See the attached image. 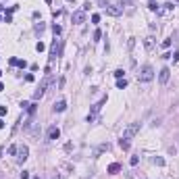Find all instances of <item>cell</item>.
I'll list each match as a JSON object with an SVG mask.
<instances>
[{
  "instance_id": "obj_1",
  "label": "cell",
  "mask_w": 179,
  "mask_h": 179,
  "mask_svg": "<svg viewBox=\"0 0 179 179\" xmlns=\"http://www.w3.org/2000/svg\"><path fill=\"white\" fill-rule=\"evenodd\" d=\"M152 79H154V69H152L150 65H144L140 69V73H138V81L146 83V81H152Z\"/></svg>"
},
{
  "instance_id": "obj_2",
  "label": "cell",
  "mask_w": 179,
  "mask_h": 179,
  "mask_svg": "<svg viewBox=\"0 0 179 179\" xmlns=\"http://www.w3.org/2000/svg\"><path fill=\"white\" fill-rule=\"evenodd\" d=\"M138 133H140V123H129L127 127H125V131H123V138L131 140V138H136Z\"/></svg>"
},
{
  "instance_id": "obj_3",
  "label": "cell",
  "mask_w": 179,
  "mask_h": 179,
  "mask_svg": "<svg viewBox=\"0 0 179 179\" xmlns=\"http://www.w3.org/2000/svg\"><path fill=\"white\" fill-rule=\"evenodd\" d=\"M46 87H48V77L40 83V87H38V90H35V94H33V102H38L40 98H42L44 94H46Z\"/></svg>"
},
{
  "instance_id": "obj_4",
  "label": "cell",
  "mask_w": 179,
  "mask_h": 179,
  "mask_svg": "<svg viewBox=\"0 0 179 179\" xmlns=\"http://www.w3.org/2000/svg\"><path fill=\"white\" fill-rule=\"evenodd\" d=\"M29 156V148L27 146H19V150H17V163H25Z\"/></svg>"
},
{
  "instance_id": "obj_5",
  "label": "cell",
  "mask_w": 179,
  "mask_h": 179,
  "mask_svg": "<svg viewBox=\"0 0 179 179\" xmlns=\"http://www.w3.org/2000/svg\"><path fill=\"white\" fill-rule=\"evenodd\" d=\"M169 77H171V69H169V67H163V69H160V73H158V81L165 85V83L169 81Z\"/></svg>"
},
{
  "instance_id": "obj_6",
  "label": "cell",
  "mask_w": 179,
  "mask_h": 179,
  "mask_svg": "<svg viewBox=\"0 0 179 179\" xmlns=\"http://www.w3.org/2000/svg\"><path fill=\"white\" fill-rule=\"evenodd\" d=\"M58 138H60V129L56 127V125L48 127V140H58Z\"/></svg>"
},
{
  "instance_id": "obj_7",
  "label": "cell",
  "mask_w": 179,
  "mask_h": 179,
  "mask_svg": "<svg viewBox=\"0 0 179 179\" xmlns=\"http://www.w3.org/2000/svg\"><path fill=\"white\" fill-rule=\"evenodd\" d=\"M106 13H108L111 17H119V15H121V8H119V6H115V4H111V2H108V6H106Z\"/></svg>"
},
{
  "instance_id": "obj_8",
  "label": "cell",
  "mask_w": 179,
  "mask_h": 179,
  "mask_svg": "<svg viewBox=\"0 0 179 179\" xmlns=\"http://www.w3.org/2000/svg\"><path fill=\"white\" fill-rule=\"evenodd\" d=\"M83 21H85V13L83 11H75L73 13V23L79 25V23H83Z\"/></svg>"
},
{
  "instance_id": "obj_9",
  "label": "cell",
  "mask_w": 179,
  "mask_h": 179,
  "mask_svg": "<svg viewBox=\"0 0 179 179\" xmlns=\"http://www.w3.org/2000/svg\"><path fill=\"white\" fill-rule=\"evenodd\" d=\"M52 108H54V113H62V111L67 108V102H65V100H58V102H54Z\"/></svg>"
},
{
  "instance_id": "obj_10",
  "label": "cell",
  "mask_w": 179,
  "mask_h": 179,
  "mask_svg": "<svg viewBox=\"0 0 179 179\" xmlns=\"http://www.w3.org/2000/svg\"><path fill=\"white\" fill-rule=\"evenodd\" d=\"M144 46H146V50H148V52L154 50V38H152V35H148V38L144 40Z\"/></svg>"
},
{
  "instance_id": "obj_11",
  "label": "cell",
  "mask_w": 179,
  "mask_h": 179,
  "mask_svg": "<svg viewBox=\"0 0 179 179\" xmlns=\"http://www.w3.org/2000/svg\"><path fill=\"white\" fill-rule=\"evenodd\" d=\"M119 171H121V165H119V163H113V165H108V173H111V175H117Z\"/></svg>"
},
{
  "instance_id": "obj_12",
  "label": "cell",
  "mask_w": 179,
  "mask_h": 179,
  "mask_svg": "<svg viewBox=\"0 0 179 179\" xmlns=\"http://www.w3.org/2000/svg\"><path fill=\"white\" fill-rule=\"evenodd\" d=\"M11 65H13V67H21V69H25V67H27V62H25V60H19V58H11Z\"/></svg>"
},
{
  "instance_id": "obj_13",
  "label": "cell",
  "mask_w": 179,
  "mask_h": 179,
  "mask_svg": "<svg viewBox=\"0 0 179 179\" xmlns=\"http://www.w3.org/2000/svg\"><path fill=\"white\" fill-rule=\"evenodd\" d=\"M35 111H38V102H31V104L27 106V113H29L31 117H33V115H35Z\"/></svg>"
},
{
  "instance_id": "obj_14",
  "label": "cell",
  "mask_w": 179,
  "mask_h": 179,
  "mask_svg": "<svg viewBox=\"0 0 179 179\" xmlns=\"http://www.w3.org/2000/svg\"><path fill=\"white\" fill-rule=\"evenodd\" d=\"M119 146H121V150H129V140H125V138H121V142H119Z\"/></svg>"
},
{
  "instance_id": "obj_15",
  "label": "cell",
  "mask_w": 179,
  "mask_h": 179,
  "mask_svg": "<svg viewBox=\"0 0 179 179\" xmlns=\"http://www.w3.org/2000/svg\"><path fill=\"white\" fill-rule=\"evenodd\" d=\"M44 29H46V25H44L42 21H40V23H35V27H33V31H35V33H42Z\"/></svg>"
},
{
  "instance_id": "obj_16",
  "label": "cell",
  "mask_w": 179,
  "mask_h": 179,
  "mask_svg": "<svg viewBox=\"0 0 179 179\" xmlns=\"http://www.w3.org/2000/svg\"><path fill=\"white\" fill-rule=\"evenodd\" d=\"M156 167H165V158H160V156H154V160H152Z\"/></svg>"
},
{
  "instance_id": "obj_17",
  "label": "cell",
  "mask_w": 179,
  "mask_h": 179,
  "mask_svg": "<svg viewBox=\"0 0 179 179\" xmlns=\"http://www.w3.org/2000/svg\"><path fill=\"white\" fill-rule=\"evenodd\" d=\"M117 87H119V90H125V87H127V79H125V77L119 79V81H117Z\"/></svg>"
},
{
  "instance_id": "obj_18",
  "label": "cell",
  "mask_w": 179,
  "mask_h": 179,
  "mask_svg": "<svg viewBox=\"0 0 179 179\" xmlns=\"http://www.w3.org/2000/svg\"><path fill=\"white\" fill-rule=\"evenodd\" d=\"M35 50H38V52H44V50H46V44H44V42H38V44H35Z\"/></svg>"
},
{
  "instance_id": "obj_19",
  "label": "cell",
  "mask_w": 179,
  "mask_h": 179,
  "mask_svg": "<svg viewBox=\"0 0 179 179\" xmlns=\"http://www.w3.org/2000/svg\"><path fill=\"white\" fill-rule=\"evenodd\" d=\"M123 75H125L123 69H117V71H115V77H117V79H123Z\"/></svg>"
},
{
  "instance_id": "obj_20",
  "label": "cell",
  "mask_w": 179,
  "mask_h": 179,
  "mask_svg": "<svg viewBox=\"0 0 179 179\" xmlns=\"http://www.w3.org/2000/svg\"><path fill=\"white\" fill-rule=\"evenodd\" d=\"M148 8H150V11H158V4L154 2V0H150V4H148Z\"/></svg>"
},
{
  "instance_id": "obj_21",
  "label": "cell",
  "mask_w": 179,
  "mask_h": 179,
  "mask_svg": "<svg viewBox=\"0 0 179 179\" xmlns=\"http://www.w3.org/2000/svg\"><path fill=\"white\" fill-rule=\"evenodd\" d=\"M138 163H140V158H138V156H131V158H129V165H131V167H136Z\"/></svg>"
},
{
  "instance_id": "obj_22",
  "label": "cell",
  "mask_w": 179,
  "mask_h": 179,
  "mask_svg": "<svg viewBox=\"0 0 179 179\" xmlns=\"http://www.w3.org/2000/svg\"><path fill=\"white\" fill-rule=\"evenodd\" d=\"M119 4H121V6H131L133 0H119Z\"/></svg>"
},
{
  "instance_id": "obj_23",
  "label": "cell",
  "mask_w": 179,
  "mask_h": 179,
  "mask_svg": "<svg viewBox=\"0 0 179 179\" xmlns=\"http://www.w3.org/2000/svg\"><path fill=\"white\" fill-rule=\"evenodd\" d=\"M133 46H136V38H129V40H127V48L131 50Z\"/></svg>"
},
{
  "instance_id": "obj_24",
  "label": "cell",
  "mask_w": 179,
  "mask_h": 179,
  "mask_svg": "<svg viewBox=\"0 0 179 179\" xmlns=\"http://www.w3.org/2000/svg\"><path fill=\"white\" fill-rule=\"evenodd\" d=\"M52 31H54V35H58L62 29H60V25H56V23H54V25H52Z\"/></svg>"
},
{
  "instance_id": "obj_25",
  "label": "cell",
  "mask_w": 179,
  "mask_h": 179,
  "mask_svg": "<svg viewBox=\"0 0 179 179\" xmlns=\"http://www.w3.org/2000/svg\"><path fill=\"white\" fill-rule=\"evenodd\" d=\"M17 150H19V146H11V148H8V154H13V156H15V154H17Z\"/></svg>"
},
{
  "instance_id": "obj_26",
  "label": "cell",
  "mask_w": 179,
  "mask_h": 179,
  "mask_svg": "<svg viewBox=\"0 0 179 179\" xmlns=\"http://www.w3.org/2000/svg\"><path fill=\"white\" fill-rule=\"evenodd\" d=\"M100 35H102V31L96 29V31H94V40H100Z\"/></svg>"
},
{
  "instance_id": "obj_27",
  "label": "cell",
  "mask_w": 179,
  "mask_h": 179,
  "mask_svg": "<svg viewBox=\"0 0 179 179\" xmlns=\"http://www.w3.org/2000/svg\"><path fill=\"white\" fill-rule=\"evenodd\" d=\"M92 21L94 23H100V15H92Z\"/></svg>"
},
{
  "instance_id": "obj_28",
  "label": "cell",
  "mask_w": 179,
  "mask_h": 179,
  "mask_svg": "<svg viewBox=\"0 0 179 179\" xmlns=\"http://www.w3.org/2000/svg\"><path fill=\"white\" fill-rule=\"evenodd\" d=\"M21 179H29V171H23L21 173Z\"/></svg>"
},
{
  "instance_id": "obj_29",
  "label": "cell",
  "mask_w": 179,
  "mask_h": 179,
  "mask_svg": "<svg viewBox=\"0 0 179 179\" xmlns=\"http://www.w3.org/2000/svg\"><path fill=\"white\" fill-rule=\"evenodd\" d=\"M6 115V106H0V117H4Z\"/></svg>"
},
{
  "instance_id": "obj_30",
  "label": "cell",
  "mask_w": 179,
  "mask_h": 179,
  "mask_svg": "<svg viewBox=\"0 0 179 179\" xmlns=\"http://www.w3.org/2000/svg\"><path fill=\"white\" fill-rule=\"evenodd\" d=\"M173 60H175V62H179V52H173Z\"/></svg>"
},
{
  "instance_id": "obj_31",
  "label": "cell",
  "mask_w": 179,
  "mask_h": 179,
  "mask_svg": "<svg viewBox=\"0 0 179 179\" xmlns=\"http://www.w3.org/2000/svg\"><path fill=\"white\" fill-rule=\"evenodd\" d=\"M2 127H4V121H2V119H0V129H2Z\"/></svg>"
},
{
  "instance_id": "obj_32",
  "label": "cell",
  "mask_w": 179,
  "mask_h": 179,
  "mask_svg": "<svg viewBox=\"0 0 179 179\" xmlns=\"http://www.w3.org/2000/svg\"><path fill=\"white\" fill-rule=\"evenodd\" d=\"M52 179H62V177H60V175H54V177H52Z\"/></svg>"
},
{
  "instance_id": "obj_33",
  "label": "cell",
  "mask_w": 179,
  "mask_h": 179,
  "mask_svg": "<svg viewBox=\"0 0 179 179\" xmlns=\"http://www.w3.org/2000/svg\"><path fill=\"white\" fill-rule=\"evenodd\" d=\"M2 152H4V148H0V158H2Z\"/></svg>"
},
{
  "instance_id": "obj_34",
  "label": "cell",
  "mask_w": 179,
  "mask_h": 179,
  "mask_svg": "<svg viewBox=\"0 0 179 179\" xmlns=\"http://www.w3.org/2000/svg\"><path fill=\"white\" fill-rule=\"evenodd\" d=\"M2 90H4V85H2V83H0V92H2Z\"/></svg>"
},
{
  "instance_id": "obj_35",
  "label": "cell",
  "mask_w": 179,
  "mask_h": 179,
  "mask_svg": "<svg viewBox=\"0 0 179 179\" xmlns=\"http://www.w3.org/2000/svg\"><path fill=\"white\" fill-rule=\"evenodd\" d=\"M0 13H4V6H0Z\"/></svg>"
},
{
  "instance_id": "obj_36",
  "label": "cell",
  "mask_w": 179,
  "mask_h": 179,
  "mask_svg": "<svg viewBox=\"0 0 179 179\" xmlns=\"http://www.w3.org/2000/svg\"><path fill=\"white\" fill-rule=\"evenodd\" d=\"M173 2H177V4H179V0H173Z\"/></svg>"
},
{
  "instance_id": "obj_37",
  "label": "cell",
  "mask_w": 179,
  "mask_h": 179,
  "mask_svg": "<svg viewBox=\"0 0 179 179\" xmlns=\"http://www.w3.org/2000/svg\"><path fill=\"white\" fill-rule=\"evenodd\" d=\"M0 75H2V71H0Z\"/></svg>"
},
{
  "instance_id": "obj_38",
  "label": "cell",
  "mask_w": 179,
  "mask_h": 179,
  "mask_svg": "<svg viewBox=\"0 0 179 179\" xmlns=\"http://www.w3.org/2000/svg\"><path fill=\"white\" fill-rule=\"evenodd\" d=\"M69 2H71V0H69Z\"/></svg>"
}]
</instances>
